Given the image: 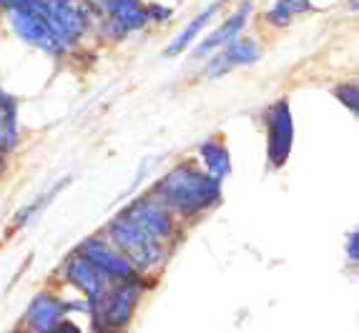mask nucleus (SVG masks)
Here are the masks:
<instances>
[{
    "mask_svg": "<svg viewBox=\"0 0 359 333\" xmlns=\"http://www.w3.org/2000/svg\"><path fill=\"white\" fill-rule=\"evenodd\" d=\"M151 196L166 206L176 218L196 220L224 201V183L211 178L194 158L179 161L149 188Z\"/></svg>",
    "mask_w": 359,
    "mask_h": 333,
    "instance_id": "nucleus-1",
    "label": "nucleus"
},
{
    "mask_svg": "<svg viewBox=\"0 0 359 333\" xmlns=\"http://www.w3.org/2000/svg\"><path fill=\"white\" fill-rule=\"evenodd\" d=\"M101 236L136 268L138 274L146 276V278H156V274L166 266L168 256H171V248H166L163 243L154 241L149 233L141 231V228H138L131 218H126L121 211L108 220Z\"/></svg>",
    "mask_w": 359,
    "mask_h": 333,
    "instance_id": "nucleus-2",
    "label": "nucleus"
},
{
    "mask_svg": "<svg viewBox=\"0 0 359 333\" xmlns=\"http://www.w3.org/2000/svg\"><path fill=\"white\" fill-rule=\"evenodd\" d=\"M48 20L53 36L58 38L63 53H73L86 38L96 30V18L86 0H33Z\"/></svg>",
    "mask_w": 359,
    "mask_h": 333,
    "instance_id": "nucleus-3",
    "label": "nucleus"
},
{
    "mask_svg": "<svg viewBox=\"0 0 359 333\" xmlns=\"http://www.w3.org/2000/svg\"><path fill=\"white\" fill-rule=\"evenodd\" d=\"M146 276L136 281H123V283H111L106 288L98 304L88 309L93 318V328H114V331H126L133 321L136 309L146 293Z\"/></svg>",
    "mask_w": 359,
    "mask_h": 333,
    "instance_id": "nucleus-4",
    "label": "nucleus"
},
{
    "mask_svg": "<svg viewBox=\"0 0 359 333\" xmlns=\"http://www.w3.org/2000/svg\"><path fill=\"white\" fill-rule=\"evenodd\" d=\"M96 18V30L108 41H123L149 25L144 0H86Z\"/></svg>",
    "mask_w": 359,
    "mask_h": 333,
    "instance_id": "nucleus-5",
    "label": "nucleus"
},
{
    "mask_svg": "<svg viewBox=\"0 0 359 333\" xmlns=\"http://www.w3.org/2000/svg\"><path fill=\"white\" fill-rule=\"evenodd\" d=\"M121 213L126 215V218H131L133 223H136L141 231L149 233L154 241H158V243H163L171 250L176 248L181 233H184V223H181L158 198L151 196L149 190L141 193L138 198H133L128 206H123Z\"/></svg>",
    "mask_w": 359,
    "mask_h": 333,
    "instance_id": "nucleus-6",
    "label": "nucleus"
},
{
    "mask_svg": "<svg viewBox=\"0 0 359 333\" xmlns=\"http://www.w3.org/2000/svg\"><path fill=\"white\" fill-rule=\"evenodd\" d=\"M264 138H266V166L279 171L289 163L294 148V115L289 98H276L262 113Z\"/></svg>",
    "mask_w": 359,
    "mask_h": 333,
    "instance_id": "nucleus-7",
    "label": "nucleus"
},
{
    "mask_svg": "<svg viewBox=\"0 0 359 333\" xmlns=\"http://www.w3.org/2000/svg\"><path fill=\"white\" fill-rule=\"evenodd\" d=\"M6 18L11 30L15 33L18 41H23L25 45L30 48H38L43 53L55 55V58H63V48H60L58 38L53 36V30H50L48 20L43 18V13L36 8L33 0L23 3V6H15L11 10H6Z\"/></svg>",
    "mask_w": 359,
    "mask_h": 333,
    "instance_id": "nucleus-8",
    "label": "nucleus"
},
{
    "mask_svg": "<svg viewBox=\"0 0 359 333\" xmlns=\"http://www.w3.org/2000/svg\"><path fill=\"white\" fill-rule=\"evenodd\" d=\"M78 253L90 263V266L96 268L98 274L108 281V283H123V281H136V278H144V276L138 274L136 268L126 261V258L121 256L118 250L114 246L108 243L103 236H88L83 238V243L78 246Z\"/></svg>",
    "mask_w": 359,
    "mask_h": 333,
    "instance_id": "nucleus-9",
    "label": "nucleus"
},
{
    "mask_svg": "<svg viewBox=\"0 0 359 333\" xmlns=\"http://www.w3.org/2000/svg\"><path fill=\"white\" fill-rule=\"evenodd\" d=\"M264 58V48L257 38H246L239 36L233 38L231 43H226L224 48H219L214 53V58L206 60L204 66V76L209 80H216V78H224L226 73L236 71V68H249L254 63Z\"/></svg>",
    "mask_w": 359,
    "mask_h": 333,
    "instance_id": "nucleus-10",
    "label": "nucleus"
},
{
    "mask_svg": "<svg viewBox=\"0 0 359 333\" xmlns=\"http://www.w3.org/2000/svg\"><path fill=\"white\" fill-rule=\"evenodd\" d=\"M252 13H254V3H252V0H244V3H241V6L236 8L231 15H229V18H224L222 23L211 30L204 41L194 45L191 60L206 58V55L216 53V50H219V48H224L226 43H231L233 38H239L241 33H244L246 25H249V20H252Z\"/></svg>",
    "mask_w": 359,
    "mask_h": 333,
    "instance_id": "nucleus-11",
    "label": "nucleus"
},
{
    "mask_svg": "<svg viewBox=\"0 0 359 333\" xmlns=\"http://www.w3.org/2000/svg\"><path fill=\"white\" fill-rule=\"evenodd\" d=\"M68 313V304L58 298L53 291H41L33 296L23 313V331L28 333H50Z\"/></svg>",
    "mask_w": 359,
    "mask_h": 333,
    "instance_id": "nucleus-12",
    "label": "nucleus"
},
{
    "mask_svg": "<svg viewBox=\"0 0 359 333\" xmlns=\"http://www.w3.org/2000/svg\"><path fill=\"white\" fill-rule=\"evenodd\" d=\"M63 278H66V283H71L78 293H83L88 309L93 304H98V298H101L108 285H111L78 250L68 253V258L63 261Z\"/></svg>",
    "mask_w": 359,
    "mask_h": 333,
    "instance_id": "nucleus-13",
    "label": "nucleus"
},
{
    "mask_svg": "<svg viewBox=\"0 0 359 333\" xmlns=\"http://www.w3.org/2000/svg\"><path fill=\"white\" fill-rule=\"evenodd\" d=\"M222 8H224V0H214V3H209L204 10H198L196 15L181 28L179 36L171 38V43L163 48V55H166V58H179V55H184L186 50L198 41V36L204 33V28L214 20V15L222 10Z\"/></svg>",
    "mask_w": 359,
    "mask_h": 333,
    "instance_id": "nucleus-14",
    "label": "nucleus"
},
{
    "mask_svg": "<svg viewBox=\"0 0 359 333\" xmlns=\"http://www.w3.org/2000/svg\"><path fill=\"white\" fill-rule=\"evenodd\" d=\"M194 161L209 173L211 178H216L219 183L231 176V153H229L226 143L222 141V136L206 138L201 146L196 148V158Z\"/></svg>",
    "mask_w": 359,
    "mask_h": 333,
    "instance_id": "nucleus-15",
    "label": "nucleus"
},
{
    "mask_svg": "<svg viewBox=\"0 0 359 333\" xmlns=\"http://www.w3.org/2000/svg\"><path fill=\"white\" fill-rule=\"evenodd\" d=\"M314 13V3L311 0H274L266 13H264V23L274 30L289 28L297 18Z\"/></svg>",
    "mask_w": 359,
    "mask_h": 333,
    "instance_id": "nucleus-16",
    "label": "nucleus"
},
{
    "mask_svg": "<svg viewBox=\"0 0 359 333\" xmlns=\"http://www.w3.org/2000/svg\"><path fill=\"white\" fill-rule=\"evenodd\" d=\"M18 146V106L8 95L0 103V155H8Z\"/></svg>",
    "mask_w": 359,
    "mask_h": 333,
    "instance_id": "nucleus-17",
    "label": "nucleus"
},
{
    "mask_svg": "<svg viewBox=\"0 0 359 333\" xmlns=\"http://www.w3.org/2000/svg\"><path fill=\"white\" fill-rule=\"evenodd\" d=\"M71 183V178H66V180H60L58 185H53V188L46 193V196H38V201L36 203H30V206H25V208H20L18 213H15V228H23V226H28L30 220L36 218L38 213H41V208H46L50 201H53V196L58 193L60 188H66V185Z\"/></svg>",
    "mask_w": 359,
    "mask_h": 333,
    "instance_id": "nucleus-18",
    "label": "nucleus"
},
{
    "mask_svg": "<svg viewBox=\"0 0 359 333\" xmlns=\"http://www.w3.org/2000/svg\"><path fill=\"white\" fill-rule=\"evenodd\" d=\"M334 98L347 108L352 115H359V85L354 80H344L334 88Z\"/></svg>",
    "mask_w": 359,
    "mask_h": 333,
    "instance_id": "nucleus-19",
    "label": "nucleus"
},
{
    "mask_svg": "<svg viewBox=\"0 0 359 333\" xmlns=\"http://www.w3.org/2000/svg\"><path fill=\"white\" fill-rule=\"evenodd\" d=\"M146 15H149V23H168L171 20V15H174V10L168 6H163V3H158V0H151V3H146Z\"/></svg>",
    "mask_w": 359,
    "mask_h": 333,
    "instance_id": "nucleus-20",
    "label": "nucleus"
},
{
    "mask_svg": "<svg viewBox=\"0 0 359 333\" xmlns=\"http://www.w3.org/2000/svg\"><path fill=\"white\" fill-rule=\"evenodd\" d=\"M344 256L352 266L359 263V233L357 231H349L347 238H344Z\"/></svg>",
    "mask_w": 359,
    "mask_h": 333,
    "instance_id": "nucleus-21",
    "label": "nucleus"
},
{
    "mask_svg": "<svg viewBox=\"0 0 359 333\" xmlns=\"http://www.w3.org/2000/svg\"><path fill=\"white\" fill-rule=\"evenodd\" d=\"M50 333H83V331H81V326H76V323H73V321H68V318H63V321H60L58 326H55Z\"/></svg>",
    "mask_w": 359,
    "mask_h": 333,
    "instance_id": "nucleus-22",
    "label": "nucleus"
},
{
    "mask_svg": "<svg viewBox=\"0 0 359 333\" xmlns=\"http://www.w3.org/2000/svg\"><path fill=\"white\" fill-rule=\"evenodd\" d=\"M23 3H28V0H0V10L6 13V10H11V8H15V6H23Z\"/></svg>",
    "mask_w": 359,
    "mask_h": 333,
    "instance_id": "nucleus-23",
    "label": "nucleus"
},
{
    "mask_svg": "<svg viewBox=\"0 0 359 333\" xmlns=\"http://www.w3.org/2000/svg\"><path fill=\"white\" fill-rule=\"evenodd\" d=\"M96 333H123V331H114V328H96Z\"/></svg>",
    "mask_w": 359,
    "mask_h": 333,
    "instance_id": "nucleus-24",
    "label": "nucleus"
},
{
    "mask_svg": "<svg viewBox=\"0 0 359 333\" xmlns=\"http://www.w3.org/2000/svg\"><path fill=\"white\" fill-rule=\"evenodd\" d=\"M349 3V8H352V10H357V6H359V0H347Z\"/></svg>",
    "mask_w": 359,
    "mask_h": 333,
    "instance_id": "nucleus-25",
    "label": "nucleus"
},
{
    "mask_svg": "<svg viewBox=\"0 0 359 333\" xmlns=\"http://www.w3.org/2000/svg\"><path fill=\"white\" fill-rule=\"evenodd\" d=\"M6 168V155H0V171Z\"/></svg>",
    "mask_w": 359,
    "mask_h": 333,
    "instance_id": "nucleus-26",
    "label": "nucleus"
},
{
    "mask_svg": "<svg viewBox=\"0 0 359 333\" xmlns=\"http://www.w3.org/2000/svg\"><path fill=\"white\" fill-rule=\"evenodd\" d=\"M6 98H8V93H3V88H0V103L6 101Z\"/></svg>",
    "mask_w": 359,
    "mask_h": 333,
    "instance_id": "nucleus-27",
    "label": "nucleus"
},
{
    "mask_svg": "<svg viewBox=\"0 0 359 333\" xmlns=\"http://www.w3.org/2000/svg\"><path fill=\"white\" fill-rule=\"evenodd\" d=\"M13 333H28V331H23V328H18V331H13Z\"/></svg>",
    "mask_w": 359,
    "mask_h": 333,
    "instance_id": "nucleus-28",
    "label": "nucleus"
}]
</instances>
